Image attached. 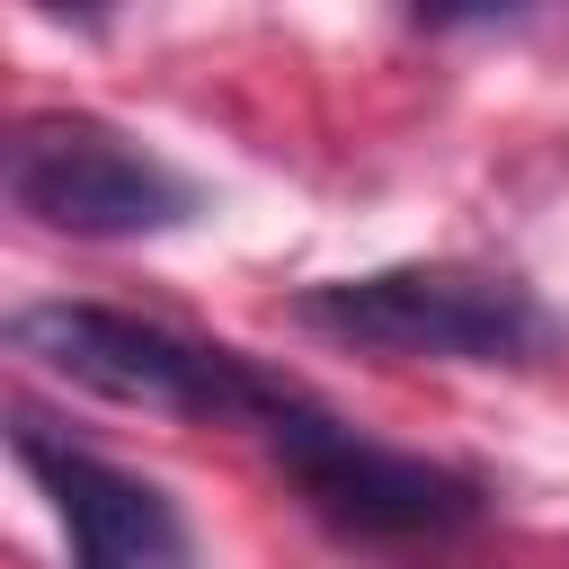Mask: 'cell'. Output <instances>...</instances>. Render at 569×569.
<instances>
[{"label":"cell","instance_id":"6da1fadb","mask_svg":"<svg viewBox=\"0 0 569 569\" xmlns=\"http://www.w3.org/2000/svg\"><path fill=\"white\" fill-rule=\"evenodd\" d=\"M293 320L311 338H338V347L391 356V365H551L569 347L560 311L525 276L453 267V258L302 284Z\"/></svg>","mask_w":569,"mask_h":569},{"label":"cell","instance_id":"7a4b0ae2","mask_svg":"<svg viewBox=\"0 0 569 569\" xmlns=\"http://www.w3.org/2000/svg\"><path fill=\"white\" fill-rule=\"evenodd\" d=\"M9 347L27 365H44L53 382L98 391L116 409H151V418L267 427V409L293 391L284 373L249 365L240 347H213V338H187L169 320L107 311V302H27V311H9Z\"/></svg>","mask_w":569,"mask_h":569},{"label":"cell","instance_id":"3957f363","mask_svg":"<svg viewBox=\"0 0 569 569\" xmlns=\"http://www.w3.org/2000/svg\"><path fill=\"white\" fill-rule=\"evenodd\" d=\"M258 436L284 462V480L311 498V516H329L338 533H365V542H445V533L480 525V480H462V471H445L427 453H391V445L356 436L302 382L267 409Z\"/></svg>","mask_w":569,"mask_h":569},{"label":"cell","instance_id":"277c9868","mask_svg":"<svg viewBox=\"0 0 569 569\" xmlns=\"http://www.w3.org/2000/svg\"><path fill=\"white\" fill-rule=\"evenodd\" d=\"M0 187L27 222L71 240H151L196 213V178L98 116H18L0 151Z\"/></svg>","mask_w":569,"mask_h":569},{"label":"cell","instance_id":"5b68a950","mask_svg":"<svg viewBox=\"0 0 569 569\" xmlns=\"http://www.w3.org/2000/svg\"><path fill=\"white\" fill-rule=\"evenodd\" d=\"M9 445L18 462L44 480L62 533H71V569H196V542H187V516L169 507L160 480L89 453V445H62L44 436L36 409H9Z\"/></svg>","mask_w":569,"mask_h":569}]
</instances>
